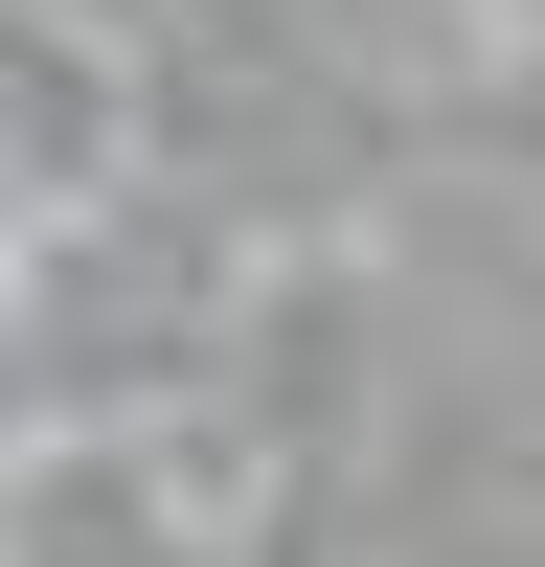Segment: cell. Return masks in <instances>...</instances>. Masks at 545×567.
Masks as SVG:
<instances>
[{"mask_svg":"<svg viewBox=\"0 0 545 567\" xmlns=\"http://www.w3.org/2000/svg\"><path fill=\"white\" fill-rule=\"evenodd\" d=\"M363 499H387V567H545V409L409 386L387 454H363Z\"/></svg>","mask_w":545,"mask_h":567,"instance_id":"cell-1","label":"cell"}]
</instances>
